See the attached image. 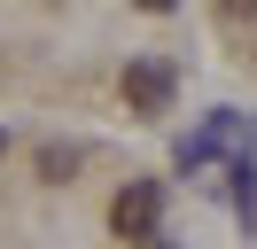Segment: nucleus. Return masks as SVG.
<instances>
[{
  "label": "nucleus",
  "instance_id": "1",
  "mask_svg": "<svg viewBox=\"0 0 257 249\" xmlns=\"http://www.w3.org/2000/svg\"><path fill=\"white\" fill-rule=\"evenodd\" d=\"M172 62H156V55H141V62H125V109H141V117H156V109H172Z\"/></svg>",
  "mask_w": 257,
  "mask_h": 249
},
{
  "label": "nucleus",
  "instance_id": "2",
  "mask_svg": "<svg viewBox=\"0 0 257 249\" xmlns=\"http://www.w3.org/2000/svg\"><path fill=\"white\" fill-rule=\"evenodd\" d=\"M156 218H164V187H156V179H133L125 195L109 202V226L125 233V241H141V233H156Z\"/></svg>",
  "mask_w": 257,
  "mask_h": 249
},
{
  "label": "nucleus",
  "instance_id": "3",
  "mask_svg": "<svg viewBox=\"0 0 257 249\" xmlns=\"http://www.w3.org/2000/svg\"><path fill=\"white\" fill-rule=\"evenodd\" d=\"M39 171H47V179H70V171H78V148H47V156H39Z\"/></svg>",
  "mask_w": 257,
  "mask_h": 249
},
{
  "label": "nucleus",
  "instance_id": "4",
  "mask_svg": "<svg viewBox=\"0 0 257 249\" xmlns=\"http://www.w3.org/2000/svg\"><path fill=\"white\" fill-rule=\"evenodd\" d=\"M133 8H148V16H172V8H179V0H133Z\"/></svg>",
  "mask_w": 257,
  "mask_h": 249
},
{
  "label": "nucleus",
  "instance_id": "5",
  "mask_svg": "<svg viewBox=\"0 0 257 249\" xmlns=\"http://www.w3.org/2000/svg\"><path fill=\"white\" fill-rule=\"evenodd\" d=\"M226 16H257V0H226Z\"/></svg>",
  "mask_w": 257,
  "mask_h": 249
},
{
  "label": "nucleus",
  "instance_id": "6",
  "mask_svg": "<svg viewBox=\"0 0 257 249\" xmlns=\"http://www.w3.org/2000/svg\"><path fill=\"white\" fill-rule=\"evenodd\" d=\"M141 249H172V241H164V233H141Z\"/></svg>",
  "mask_w": 257,
  "mask_h": 249
},
{
  "label": "nucleus",
  "instance_id": "7",
  "mask_svg": "<svg viewBox=\"0 0 257 249\" xmlns=\"http://www.w3.org/2000/svg\"><path fill=\"white\" fill-rule=\"evenodd\" d=\"M0 156H8V133H0Z\"/></svg>",
  "mask_w": 257,
  "mask_h": 249
}]
</instances>
